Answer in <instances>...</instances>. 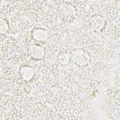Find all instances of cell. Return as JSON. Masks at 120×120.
Returning <instances> with one entry per match:
<instances>
[{"mask_svg":"<svg viewBox=\"0 0 120 120\" xmlns=\"http://www.w3.org/2000/svg\"><path fill=\"white\" fill-rule=\"evenodd\" d=\"M71 59L76 65L80 67H84L89 63L90 57L89 52L86 50L77 49L73 52Z\"/></svg>","mask_w":120,"mask_h":120,"instance_id":"1","label":"cell"},{"mask_svg":"<svg viewBox=\"0 0 120 120\" xmlns=\"http://www.w3.org/2000/svg\"><path fill=\"white\" fill-rule=\"evenodd\" d=\"M91 29L95 32H100L105 27V18L99 15H92L90 20Z\"/></svg>","mask_w":120,"mask_h":120,"instance_id":"3","label":"cell"},{"mask_svg":"<svg viewBox=\"0 0 120 120\" xmlns=\"http://www.w3.org/2000/svg\"><path fill=\"white\" fill-rule=\"evenodd\" d=\"M34 69L28 65H25L20 68L19 70L20 76L21 79L26 82L31 80L34 77Z\"/></svg>","mask_w":120,"mask_h":120,"instance_id":"4","label":"cell"},{"mask_svg":"<svg viewBox=\"0 0 120 120\" xmlns=\"http://www.w3.org/2000/svg\"><path fill=\"white\" fill-rule=\"evenodd\" d=\"M59 11L63 18L68 20L74 19L76 15L75 6L68 2H64L60 5Z\"/></svg>","mask_w":120,"mask_h":120,"instance_id":"2","label":"cell"},{"mask_svg":"<svg viewBox=\"0 0 120 120\" xmlns=\"http://www.w3.org/2000/svg\"><path fill=\"white\" fill-rule=\"evenodd\" d=\"M32 38L38 41L44 42L47 40L48 37V33L46 30L43 28L38 27L35 28L32 32Z\"/></svg>","mask_w":120,"mask_h":120,"instance_id":"5","label":"cell"},{"mask_svg":"<svg viewBox=\"0 0 120 120\" xmlns=\"http://www.w3.org/2000/svg\"><path fill=\"white\" fill-rule=\"evenodd\" d=\"M8 25L5 19H1L0 20V33L5 34L8 30Z\"/></svg>","mask_w":120,"mask_h":120,"instance_id":"8","label":"cell"},{"mask_svg":"<svg viewBox=\"0 0 120 120\" xmlns=\"http://www.w3.org/2000/svg\"><path fill=\"white\" fill-rule=\"evenodd\" d=\"M71 60V55L67 52H61L58 56L59 62L64 66L68 65Z\"/></svg>","mask_w":120,"mask_h":120,"instance_id":"7","label":"cell"},{"mask_svg":"<svg viewBox=\"0 0 120 120\" xmlns=\"http://www.w3.org/2000/svg\"><path fill=\"white\" fill-rule=\"evenodd\" d=\"M45 50L44 48L38 45H33L30 50V56L36 60L42 59L44 55Z\"/></svg>","mask_w":120,"mask_h":120,"instance_id":"6","label":"cell"}]
</instances>
